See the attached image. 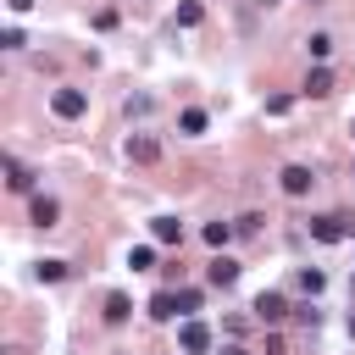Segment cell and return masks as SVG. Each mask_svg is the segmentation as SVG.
Listing matches in <instances>:
<instances>
[{
  "instance_id": "10",
  "label": "cell",
  "mask_w": 355,
  "mask_h": 355,
  "mask_svg": "<svg viewBox=\"0 0 355 355\" xmlns=\"http://www.w3.org/2000/svg\"><path fill=\"white\" fill-rule=\"evenodd\" d=\"M6 189H11V194H28V189H33V172H28L22 161H6Z\"/></svg>"
},
{
  "instance_id": "19",
  "label": "cell",
  "mask_w": 355,
  "mask_h": 355,
  "mask_svg": "<svg viewBox=\"0 0 355 355\" xmlns=\"http://www.w3.org/2000/svg\"><path fill=\"white\" fill-rule=\"evenodd\" d=\"M300 283H305V294H322V272H316V266H305V272H300Z\"/></svg>"
},
{
  "instance_id": "11",
  "label": "cell",
  "mask_w": 355,
  "mask_h": 355,
  "mask_svg": "<svg viewBox=\"0 0 355 355\" xmlns=\"http://www.w3.org/2000/svg\"><path fill=\"white\" fill-rule=\"evenodd\" d=\"M178 311H183V305H178V294H166V288H161V294L150 300V316H155V322H172Z\"/></svg>"
},
{
  "instance_id": "18",
  "label": "cell",
  "mask_w": 355,
  "mask_h": 355,
  "mask_svg": "<svg viewBox=\"0 0 355 355\" xmlns=\"http://www.w3.org/2000/svg\"><path fill=\"white\" fill-rule=\"evenodd\" d=\"M305 44H311V55H316V61H327V50H333V39H327V33H311Z\"/></svg>"
},
{
  "instance_id": "12",
  "label": "cell",
  "mask_w": 355,
  "mask_h": 355,
  "mask_svg": "<svg viewBox=\"0 0 355 355\" xmlns=\"http://www.w3.org/2000/svg\"><path fill=\"white\" fill-rule=\"evenodd\" d=\"M55 216H61V205H55L50 194H39V200H33V222H39V227H55Z\"/></svg>"
},
{
  "instance_id": "9",
  "label": "cell",
  "mask_w": 355,
  "mask_h": 355,
  "mask_svg": "<svg viewBox=\"0 0 355 355\" xmlns=\"http://www.w3.org/2000/svg\"><path fill=\"white\" fill-rule=\"evenodd\" d=\"M305 94H316V100H322V94H333V72H327L322 61H316V67L305 72Z\"/></svg>"
},
{
  "instance_id": "8",
  "label": "cell",
  "mask_w": 355,
  "mask_h": 355,
  "mask_svg": "<svg viewBox=\"0 0 355 355\" xmlns=\"http://www.w3.org/2000/svg\"><path fill=\"white\" fill-rule=\"evenodd\" d=\"M150 233H155V244H183V222L178 216H155Z\"/></svg>"
},
{
  "instance_id": "13",
  "label": "cell",
  "mask_w": 355,
  "mask_h": 355,
  "mask_svg": "<svg viewBox=\"0 0 355 355\" xmlns=\"http://www.w3.org/2000/svg\"><path fill=\"white\" fill-rule=\"evenodd\" d=\"M233 233H239L233 222H205V244H211V250H222V244H227Z\"/></svg>"
},
{
  "instance_id": "3",
  "label": "cell",
  "mask_w": 355,
  "mask_h": 355,
  "mask_svg": "<svg viewBox=\"0 0 355 355\" xmlns=\"http://www.w3.org/2000/svg\"><path fill=\"white\" fill-rule=\"evenodd\" d=\"M277 183H283V194H288V200H300V194H311V183H316V178H311V166H300V161H294V166H283V172H277Z\"/></svg>"
},
{
  "instance_id": "22",
  "label": "cell",
  "mask_w": 355,
  "mask_h": 355,
  "mask_svg": "<svg viewBox=\"0 0 355 355\" xmlns=\"http://www.w3.org/2000/svg\"><path fill=\"white\" fill-rule=\"evenodd\" d=\"M222 355H250V349H244V344H227V349H222Z\"/></svg>"
},
{
  "instance_id": "14",
  "label": "cell",
  "mask_w": 355,
  "mask_h": 355,
  "mask_svg": "<svg viewBox=\"0 0 355 355\" xmlns=\"http://www.w3.org/2000/svg\"><path fill=\"white\" fill-rule=\"evenodd\" d=\"M128 311H133V305H128V294H105V322H111V327H116V322H128Z\"/></svg>"
},
{
  "instance_id": "15",
  "label": "cell",
  "mask_w": 355,
  "mask_h": 355,
  "mask_svg": "<svg viewBox=\"0 0 355 355\" xmlns=\"http://www.w3.org/2000/svg\"><path fill=\"white\" fill-rule=\"evenodd\" d=\"M178 128H183L189 139H194V133H205V111H200V105H189V111L178 116Z\"/></svg>"
},
{
  "instance_id": "24",
  "label": "cell",
  "mask_w": 355,
  "mask_h": 355,
  "mask_svg": "<svg viewBox=\"0 0 355 355\" xmlns=\"http://www.w3.org/2000/svg\"><path fill=\"white\" fill-rule=\"evenodd\" d=\"M349 133H355V122H349Z\"/></svg>"
},
{
  "instance_id": "17",
  "label": "cell",
  "mask_w": 355,
  "mask_h": 355,
  "mask_svg": "<svg viewBox=\"0 0 355 355\" xmlns=\"http://www.w3.org/2000/svg\"><path fill=\"white\" fill-rule=\"evenodd\" d=\"M39 277H44V283H61V277H67V261H39Z\"/></svg>"
},
{
  "instance_id": "6",
  "label": "cell",
  "mask_w": 355,
  "mask_h": 355,
  "mask_svg": "<svg viewBox=\"0 0 355 355\" xmlns=\"http://www.w3.org/2000/svg\"><path fill=\"white\" fill-rule=\"evenodd\" d=\"M50 105H55V116H83V111H89V94H83V89H55Z\"/></svg>"
},
{
  "instance_id": "7",
  "label": "cell",
  "mask_w": 355,
  "mask_h": 355,
  "mask_svg": "<svg viewBox=\"0 0 355 355\" xmlns=\"http://www.w3.org/2000/svg\"><path fill=\"white\" fill-rule=\"evenodd\" d=\"M205 277H211L216 288H233V283H239V261H227V255H216V261L205 266Z\"/></svg>"
},
{
  "instance_id": "16",
  "label": "cell",
  "mask_w": 355,
  "mask_h": 355,
  "mask_svg": "<svg viewBox=\"0 0 355 355\" xmlns=\"http://www.w3.org/2000/svg\"><path fill=\"white\" fill-rule=\"evenodd\" d=\"M128 266H133V272H150V266H155V250H150V244H139V250L128 255Z\"/></svg>"
},
{
  "instance_id": "20",
  "label": "cell",
  "mask_w": 355,
  "mask_h": 355,
  "mask_svg": "<svg viewBox=\"0 0 355 355\" xmlns=\"http://www.w3.org/2000/svg\"><path fill=\"white\" fill-rule=\"evenodd\" d=\"M178 22H183V28H194V22H200V6H194V0H189V6H178Z\"/></svg>"
},
{
  "instance_id": "1",
  "label": "cell",
  "mask_w": 355,
  "mask_h": 355,
  "mask_svg": "<svg viewBox=\"0 0 355 355\" xmlns=\"http://www.w3.org/2000/svg\"><path fill=\"white\" fill-rule=\"evenodd\" d=\"M311 239L344 244V239H355V216H316V222H311Z\"/></svg>"
},
{
  "instance_id": "21",
  "label": "cell",
  "mask_w": 355,
  "mask_h": 355,
  "mask_svg": "<svg viewBox=\"0 0 355 355\" xmlns=\"http://www.w3.org/2000/svg\"><path fill=\"white\" fill-rule=\"evenodd\" d=\"M6 6H11V11H28V6H33V0H6Z\"/></svg>"
},
{
  "instance_id": "4",
  "label": "cell",
  "mask_w": 355,
  "mask_h": 355,
  "mask_svg": "<svg viewBox=\"0 0 355 355\" xmlns=\"http://www.w3.org/2000/svg\"><path fill=\"white\" fill-rule=\"evenodd\" d=\"M283 316H288V300H283V294H272V288L255 294V322H261V327H266V322H283Z\"/></svg>"
},
{
  "instance_id": "23",
  "label": "cell",
  "mask_w": 355,
  "mask_h": 355,
  "mask_svg": "<svg viewBox=\"0 0 355 355\" xmlns=\"http://www.w3.org/2000/svg\"><path fill=\"white\" fill-rule=\"evenodd\" d=\"M255 6H277V0H255Z\"/></svg>"
},
{
  "instance_id": "5",
  "label": "cell",
  "mask_w": 355,
  "mask_h": 355,
  "mask_svg": "<svg viewBox=\"0 0 355 355\" xmlns=\"http://www.w3.org/2000/svg\"><path fill=\"white\" fill-rule=\"evenodd\" d=\"M178 344H183L189 355H205V349H211V327H205V322H183V327H178Z\"/></svg>"
},
{
  "instance_id": "2",
  "label": "cell",
  "mask_w": 355,
  "mask_h": 355,
  "mask_svg": "<svg viewBox=\"0 0 355 355\" xmlns=\"http://www.w3.org/2000/svg\"><path fill=\"white\" fill-rule=\"evenodd\" d=\"M128 161H139V166H155L161 161V144H155V133H128Z\"/></svg>"
}]
</instances>
